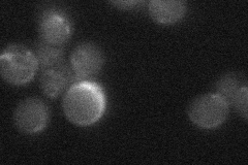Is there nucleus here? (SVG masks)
<instances>
[{
    "instance_id": "nucleus-2",
    "label": "nucleus",
    "mask_w": 248,
    "mask_h": 165,
    "mask_svg": "<svg viewBox=\"0 0 248 165\" xmlns=\"http://www.w3.org/2000/svg\"><path fill=\"white\" fill-rule=\"evenodd\" d=\"M40 69L34 51L23 45H10L0 55V75L9 85L24 86L33 80Z\"/></svg>"
},
{
    "instance_id": "nucleus-1",
    "label": "nucleus",
    "mask_w": 248,
    "mask_h": 165,
    "mask_svg": "<svg viewBox=\"0 0 248 165\" xmlns=\"http://www.w3.org/2000/svg\"><path fill=\"white\" fill-rule=\"evenodd\" d=\"M107 106L102 86L91 80L77 81L66 90L62 111L66 119L79 127H89L102 119Z\"/></svg>"
},
{
    "instance_id": "nucleus-9",
    "label": "nucleus",
    "mask_w": 248,
    "mask_h": 165,
    "mask_svg": "<svg viewBox=\"0 0 248 165\" xmlns=\"http://www.w3.org/2000/svg\"><path fill=\"white\" fill-rule=\"evenodd\" d=\"M247 86L246 77L239 73L222 75L215 84V93L220 95L230 105H232L240 90Z\"/></svg>"
},
{
    "instance_id": "nucleus-4",
    "label": "nucleus",
    "mask_w": 248,
    "mask_h": 165,
    "mask_svg": "<svg viewBox=\"0 0 248 165\" xmlns=\"http://www.w3.org/2000/svg\"><path fill=\"white\" fill-rule=\"evenodd\" d=\"M50 120V109L38 97H27L19 102L13 114L16 128L27 135H35L45 130Z\"/></svg>"
},
{
    "instance_id": "nucleus-7",
    "label": "nucleus",
    "mask_w": 248,
    "mask_h": 165,
    "mask_svg": "<svg viewBox=\"0 0 248 165\" xmlns=\"http://www.w3.org/2000/svg\"><path fill=\"white\" fill-rule=\"evenodd\" d=\"M74 78L75 75L71 67L63 63L42 70L38 84L44 95L54 99L66 92L72 83H75Z\"/></svg>"
},
{
    "instance_id": "nucleus-3",
    "label": "nucleus",
    "mask_w": 248,
    "mask_h": 165,
    "mask_svg": "<svg viewBox=\"0 0 248 165\" xmlns=\"http://www.w3.org/2000/svg\"><path fill=\"white\" fill-rule=\"evenodd\" d=\"M230 105L217 93H207L193 99L187 108V116L195 126L210 130L226 122Z\"/></svg>"
},
{
    "instance_id": "nucleus-6",
    "label": "nucleus",
    "mask_w": 248,
    "mask_h": 165,
    "mask_svg": "<svg viewBox=\"0 0 248 165\" xmlns=\"http://www.w3.org/2000/svg\"><path fill=\"white\" fill-rule=\"evenodd\" d=\"M40 41L63 46L72 35V24L66 15L58 11H46L38 20Z\"/></svg>"
},
{
    "instance_id": "nucleus-12",
    "label": "nucleus",
    "mask_w": 248,
    "mask_h": 165,
    "mask_svg": "<svg viewBox=\"0 0 248 165\" xmlns=\"http://www.w3.org/2000/svg\"><path fill=\"white\" fill-rule=\"evenodd\" d=\"M115 7L122 11H131L135 10L139 5L144 3V1H138V0H128V1H111L110 2Z\"/></svg>"
},
{
    "instance_id": "nucleus-11",
    "label": "nucleus",
    "mask_w": 248,
    "mask_h": 165,
    "mask_svg": "<svg viewBox=\"0 0 248 165\" xmlns=\"http://www.w3.org/2000/svg\"><path fill=\"white\" fill-rule=\"evenodd\" d=\"M232 106H234L235 111L238 113V115L243 118L245 121L248 119V113H247V106H248V88L247 86L243 87L240 90L237 97L235 98L234 102H232Z\"/></svg>"
},
{
    "instance_id": "nucleus-10",
    "label": "nucleus",
    "mask_w": 248,
    "mask_h": 165,
    "mask_svg": "<svg viewBox=\"0 0 248 165\" xmlns=\"http://www.w3.org/2000/svg\"><path fill=\"white\" fill-rule=\"evenodd\" d=\"M34 53L42 70L64 63L63 46L46 44L40 41L35 46Z\"/></svg>"
},
{
    "instance_id": "nucleus-8",
    "label": "nucleus",
    "mask_w": 248,
    "mask_h": 165,
    "mask_svg": "<svg viewBox=\"0 0 248 165\" xmlns=\"http://www.w3.org/2000/svg\"><path fill=\"white\" fill-rule=\"evenodd\" d=\"M187 12L183 0H151L148 2L150 18L159 25H174L180 22Z\"/></svg>"
},
{
    "instance_id": "nucleus-5",
    "label": "nucleus",
    "mask_w": 248,
    "mask_h": 165,
    "mask_svg": "<svg viewBox=\"0 0 248 165\" xmlns=\"http://www.w3.org/2000/svg\"><path fill=\"white\" fill-rule=\"evenodd\" d=\"M104 63V53L94 43L78 45L69 55V67L77 81L90 80L99 74Z\"/></svg>"
}]
</instances>
